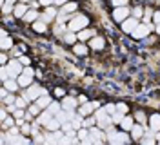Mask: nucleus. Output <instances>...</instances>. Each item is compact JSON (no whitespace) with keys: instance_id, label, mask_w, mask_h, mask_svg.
<instances>
[{"instance_id":"obj_10","label":"nucleus","mask_w":160,"mask_h":145,"mask_svg":"<svg viewBox=\"0 0 160 145\" xmlns=\"http://www.w3.org/2000/svg\"><path fill=\"white\" fill-rule=\"evenodd\" d=\"M138 24H140L138 18L129 17V18H126L124 22H122V31H124V33H133V31H135V27H137Z\"/></svg>"},{"instance_id":"obj_32","label":"nucleus","mask_w":160,"mask_h":145,"mask_svg":"<svg viewBox=\"0 0 160 145\" xmlns=\"http://www.w3.org/2000/svg\"><path fill=\"white\" fill-rule=\"evenodd\" d=\"M124 116H126V114H122V113H118V111H117L115 114H111V118H113V123H115V125H120V122L124 120Z\"/></svg>"},{"instance_id":"obj_59","label":"nucleus","mask_w":160,"mask_h":145,"mask_svg":"<svg viewBox=\"0 0 160 145\" xmlns=\"http://www.w3.org/2000/svg\"><path fill=\"white\" fill-rule=\"evenodd\" d=\"M155 31H157V33H158V35H160V24H158V26H157V29H155Z\"/></svg>"},{"instance_id":"obj_15","label":"nucleus","mask_w":160,"mask_h":145,"mask_svg":"<svg viewBox=\"0 0 160 145\" xmlns=\"http://www.w3.org/2000/svg\"><path fill=\"white\" fill-rule=\"evenodd\" d=\"M77 35H78L80 42H88V40H91L93 36H95V29H82V31H78Z\"/></svg>"},{"instance_id":"obj_7","label":"nucleus","mask_w":160,"mask_h":145,"mask_svg":"<svg viewBox=\"0 0 160 145\" xmlns=\"http://www.w3.org/2000/svg\"><path fill=\"white\" fill-rule=\"evenodd\" d=\"M102 131H104V129H100L98 125L89 127V136H91V140H93V145H100L108 140V134H104Z\"/></svg>"},{"instance_id":"obj_9","label":"nucleus","mask_w":160,"mask_h":145,"mask_svg":"<svg viewBox=\"0 0 160 145\" xmlns=\"http://www.w3.org/2000/svg\"><path fill=\"white\" fill-rule=\"evenodd\" d=\"M113 18H115V22H124L126 18H129V7H128V6L115 7V11H113Z\"/></svg>"},{"instance_id":"obj_58","label":"nucleus","mask_w":160,"mask_h":145,"mask_svg":"<svg viewBox=\"0 0 160 145\" xmlns=\"http://www.w3.org/2000/svg\"><path fill=\"white\" fill-rule=\"evenodd\" d=\"M157 142L160 143V133H157Z\"/></svg>"},{"instance_id":"obj_36","label":"nucleus","mask_w":160,"mask_h":145,"mask_svg":"<svg viewBox=\"0 0 160 145\" xmlns=\"http://www.w3.org/2000/svg\"><path fill=\"white\" fill-rule=\"evenodd\" d=\"M135 120H137L138 123H146V114H144L142 111H137V113H135Z\"/></svg>"},{"instance_id":"obj_17","label":"nucleus","mask_w":160,"mask_h":145,"mask_svg":"<svg viewBox=\"0 0 160 145\" xmlns=\"http://www.w3.org/2000/svg\"><path fill=\"white\" fill-rule=\"evenodd\" d=\"M4 87H8L9 89V93H15V91H18L20 89V84L17 78H8L6 82H4Z\"/></svg>"},{"instance_id":"obj_23","label":"nucleus","mask_w":160,"mask_h":145,"mask_svg":"<svg viewBox=\"0 0 160 145\" xmlns=\"http://www.w3.org/2000/svg\"><path fill=\"white\" fill-rule=\"evenodd\" d=\"M33 29L37 31V33H46V29H48V24L44 22L42 18H38V20H35L33 22Z\"/></svg>"},{"instance_id":"obj_48","label":"nucleus","mask_w":160,"mask_h":145,"mask_svg":"<svg viewBox=\"0 0 160 145\" xmlns=\"http://www.w3.org/2000/svg\"><path fill=\"white\" fill-rule=\"evenodd\" d=\"M38 2L44 6V7H49V6H53V4H55V0H38Z\"/></svg>"},{"instance_id":"obj_53","label":"nucleus","mask_w":160,"mask_h":145,"mask_svg":"<svg viewBox=\"0 0 160 145\" xmlns=\"http://www.w3.org/2000/svg\"><path fill=\"white\" fill-rule=\"evenodd\" d=\"M55 94H57V96H64V89H55Z\"/></svg>"},{"instance_id":"obj_8","label":"nucleus","mask_w":160,"mask_h":145,"mask_svg":"<svg viewBox=\"0 0 160 145\" xmlns=\"http://www.w3.org/2000/svg\"><path fill=\"white\" fill-rule=\"evenodd\" d=\"M153 29H157V27H153L151 24H146V22H144V24H138V26L135 27V31H133L131 35H133L135 38H146V36L149 35Z\"/></svg>"},{"instance_id":"obj_6","label":"nucleus","mask_w":160,"mask_h":145,"mask_svg":"<svg viewBox=\"0 0 160 145\" xmlns=\"http://www.w3.org/2000/svg\"><path fill=\"white\" fill-rule=\"evenodd\" d=\"M33 76H35V71H33L29 65H26L24 71H22V75L17 78L18 84H20V87H29L31 84H33Z\"/></svg>"},{"instance_id":"obj_43","label":"nucleus","mask_w":160,"mask_h":145,"mask_svg":"<svg viewBox=\"0 0 160 145\" xmlns=\"http://www.w3.org/2000/svg\"><path fill=\"white\" fill-rule=\"evenodd\" d=\"M115 7H122V6H128V0H111Z\"/></svg>"},{"instance_id":"obj_57","label":"nucleus","mask_w":160,"mask_h":145,"mask_svg":"<svg viewBox=\"0 0 160 145\" xmlns=\"http://www.w3.org/2000/svg\"><path fill=\"white\" fill-rule=\"evenodd\" d=\"M78 102H80V104H86V102H88V98H86V96H80Z\"/></svg>"},{"instance_id":"obj_55","label":"nucleus","mask_w":160,"mask_h":145,"mask_svg":"<svg viewBox=\"0 0 160 145\" xmlns=\"http://www.w3.org/2000/svg\"><path fill=\"white\" fill-rule=\"evenodd\" d=\"M0 62H2V64H8L9 60H8V56H6V55H2V56H0Z\"/></svg>"},{"instance_id":"obj_42","label":"nucleus","mask_w":160,"mask_h":145,"mask_svg":"<svg viewBox=\"0 0 160 145\" xmlns=\"http://www.w3.org/2000/svg\"><path fill=\"white\" fill-rule=\"evenodd\" d=\"M104 107H106V111H108L109 114H115V113H117V105H115V104H108V105H104Z\"/></svg>"},{"instance_id":"obj_41","label":"nucleus","mask_w":160,"mask_h":145,"mask_svg":"<svg viewBox=\"0 0 160 145\" xmlns=\"http://www.w3.org/2000/svg\"><path fill=\"white\" fill-rule=\"evenodd\" d=\"M133 17H135V18L144 17V9H142V7H135V9H133Z\"/></svg>"},{"instance_id":"obj_16","label":"nucleus","mask_w":160,"mask_h":145,"mask_svg":"<svg viewBox=\"0 0 160 145\" xmlns=\"http://www.w3.org/2000/svg\"><path fill=\"white\" fill-rule=\"evenodd\" d=\"M104 44H106V42H104V38H102V36H97V35H95V36L89 40V46L95 49V51H100V49H104Z\"/></svg>"},{"instance_id":"obj_30","label":"nucleus","mask_w":160,"mask_h":145,"mask_svg":"<svg viewBox=\"0 0 160 145\" xmlns=\"http://www.w3.org/2000/svg\"><path fill=\"white\" fill-rule=\"evenodd\" d=\"M8 78H11L9 76V69H8V65H6V64H4V65H2V69H0V80H2V82H6Z\"/></svg>"},{"instance_id":"obj_47","label":"nucleus","mask_w":160,"mask_h":145,"mask_svg":"<svg viewBox=\"0 0 160 145\" xmlns=\"http://www.w3.org/2000/svg\"><path fill=\"white\" fill-rule=\"evenodd\" d=\"M8 113H9V111H8V109H4V107H2V111H0V122H4V120H6V118H8Z\"/></svg>"},{"instance_id":"obj_49","label":"nucleus","mask_w":160,"mask_h":145,"mask_svg":"<svg viewBox=\"0 0 160 145\" xmlns=\"http://www.w3.org/2000/svg\"><path fill=\"white\" fill-rule=\"evenodd\" d=\"M18 60L24 64V65H29V64H31V60H29L28 56H18Z\"/></svg>"},{"instance_id":"obj_44","label":"nucleus","mask_w":160,"mask_h":145,"mask_svg":"<svg viewBox=\"0 0 160 145\" xmlns=\"http://www.w3.org/2000/svg\"><path fill=\"white\" fill-rule=\"evenodd\" d=\"M117 111L122 113V114H126V113H128V105H126V104H117Z\"/></svg>"},{"instance_id":"obj_46","label":"nucleus","mask_w":160,"mask_h":145,"mask_svg":"<svg viewBox=\"0 0 160 145\" xmlns=\"http://www.w3.org/2000/svg\"><path fill=\"white\" fill-rule=\"evenodd\" d=\"M15 100H17V98L13 96V94H8V96L4 98V104H8V105H9V104H15Z\"/></svg>"},{"instance_id":"obj_45","label":"nucleus","mask_w":160,"mask_h":145,"mask_svg":"<svg viewBox=\"0 0 160 145\" xmlns=\"http://www.w3.org/2000/svg\"><path fill=\"white\" fill-rule=\"evenodd\" d=\"M13 116H15V118H24V116H26V111H24V109H17V111H15V113H13Z\"/></svg>"},{"instance_id":"obj_54","label":"nucleus","mask_w":160,"mask_h":145,"mask_svg":"<svg viewBox=\"0 0 160 145\" xmlns=\"http://www.w3.org/2000/svg\"><path fill=\"white\" fill-rule=\"evenodd\" d=\"M33 116H35V114H31L29 111H28V113H26V116H24V118H26L28 122H31V120H33Z\"/></svg>"},{"instance_id":"obj_3","label":"nucleus","mask_w":160,"mask_h":145,"mask_svg":"<svg viewBox=\"0 0 160 145\" xmlns=\"http://www.w3.org/2000/svg\"><path fill=\"white\" fill-rule=\"evenodd\" d=\"M46 93V89H42L40 85H35V84H31L29 87H24V93H22V96L26 98L28 102H37L38 96H42Z\"/></svg>"},{"instance_id":"obj_29","label":"nucleus","mask_w":160,"mask_h":145,"mask_svg":"<svg viewBox=\"0 0 160 145\" xmlns=\"http://www.w3.org/2000/svg\"><path fill=\"white\" fill-rule=\"evenodd\" d=\"M68 31H69V29H68V26H66V24H58V26L55 27V35H57V36H64Z\"/></svg>"},{"instance_id":"obj_2","label":"nucleus","mask_w":160,"mask_h":145,"mask_svg":"<svg viewBox=\"0 0 160 145\" xmlns=\"http://www.w3.org/2000/svg\"><path fill=\"white\" fill-rule=\"evenodd\" d=\"M95 116H97V125L100 127V129H108L109 125H113V118H111V114L106 111V107H98L97 111H95Z\"/></svg>"},{"instance_id":"obj_39","label":"nucleus","mask_w":160,"mask_h":145,"mask_svg":"<svg viewBox=\"0 0 160 145\" xmlns=\"http://www.w3.org/2000/svg\"><path fill=\"white\" fill-rule=\"evenodd\" d=\"M40 18L44 20V22H46V24H49L51 20H55V17H51L49 13H46V11H44V13H42V15H40Z\"/></svg>"},{"instance_id":"obj_31","label":"nucleus","mask_w":160,"mask_h":145,"mask_svg":"<svg viewBox=\"0 0 160 145\" xmlns=\"http://www.w3.org/2000/svg\"><path fill=\"white\" fill-rule=\"evenodd\" d=\"M13 125H17V122H15L13 118H9V116L2 122V129H4V131H8V129H9V127H13Z\"/></svg>"},{"instance_id":"obj_5","label":"nucleus","mask_w":160,"mask_h":145,"mask_svg":"<svg viewBox=\"0 0 160 145\" xmlns=\"http://www.w3.org/2000/svg\"><path fill=\"white\" fill-rule=\"evenodd\" d=\"M6 65H8V69H9V76H11V78H18L20 75H22L24 67H26V65L20 62L18 58H11Z\"/></svg>"},{"instance_id":"obj_21","label":"nucleus","mask_w":160,"mask_h":145,"mask_svg":"<svg viewBox=\"0 0 160 145\" xmlns=\"http://www.w3.org/2000/svg\"><path fill=\"white\" fill-rule=\"evenodd\" d=\"M28 6L26 4H17L15 6V9H13V13H15V17H18V18H24V15L28 13Z\"/></svg>"},{"instance_id":"obj_56","label":"nucleus","mask_w":160,"mask_h":145,"mask_svg":"<svg viewBox=\"0 0 160 145\" xmlns=\"http://www.w3.org/2000/svg\"><path fill=\"white\" fill-rule=\"evenodd\" d=\"M13 55H15V56H20V49L13 47Z\"/></svg>"},{"instance_id":"obj_28","label":"nucleus","mask_w":160,"mask_h":145,"mask_svg":"<svg viewBox=\"0 0 160 145\" xmlns=\"http://www.w3.org/2000/svg\"><path fill=\"white\" fill-rule=\"evenodd\" d=\"M0 47H2V51H6V49H13V38H9V36H2V44H0Z\"/></svg>"},{"instance_id":"obj_38","label":"nucleus","mask_w":160,"mask_h":145,"mask_svg":"<svg viewBox=\"0 0 160 145\" xmlns=\"http://www.w3.org/2000/svg\"><path fill=\"white\" fill-rule=\"evenodd\" d=\"M20 125H13V127H9L8 129V134H11V136H15V134H20L22 133V129H18Z\"/></svg>"},{"instance_id":"obj_12","label":"nucleus","mask_w":160,"mask_h":145,"mask_svg":"<svg viewBox=\"0 0 160 145\" xmlns=\"http://www.w3.org/2000/svg\"><path fill=\"white\" fill-rule=\"evenodd\" d=\"M53 113H51L49 109H44V111H42V113H40L38 116H37V118H35V122H38L40 125H46V123H48V122H49L51 118H53Z\"/></svg>"},{"instance_id":"obj_35","label":"nucleus","mask_w":160,"mask_h":145,"mask_svg":"<svg viewBox=\"0 0 160 145\" xmlns=\"http://www.w3.org/2000/svg\"><path fill=\"white\" fill-rule=\"evenodd\" d=\"M15 104H17V107H20V109H26V105H28V100L24 96H20V98H17L15 100Z\"/></svg>"},{"instance_id":"obj_60","label":"nucleus","mask_w":160,"mask_h":145,"mask_svg":"<svg viewBox=\"0 0 160 145\" xmlns=\"http://www.w3.org/2000/svg\"><path fill=\"white\" fill-rule=\"evenodd\" d=\"M6 2H9V4H13V2H15V0H6Z\"/></svg>"},{"instance_id":"obj_1","label":"nucleus","mask_w":160,"mask_h":145,"mask_svg":"<svg viewBox=\"0 0 160 145\" xmlns=\"http://www.w3.org/2000/svg\"><path fill=\"white\" fill-rule=\"evenodd\" d=\"M88 24H89V18H88L86 15L75 13V17L68 22V29H69V31H75V33H78V31H82V29L88 27Z\"/></svg>"},{"instance_id":"obj_50","label":"nucleus","mask_w":160,"mask_h":145,"mask_svg":"<svg viewBox=\"0 0 160 145\" xmlns=\"http://www.w3.org/2000/svg\"><path fill=\"white\" fill-rule=\"evenodd\" d=\"M8 93H9V89H8V87H4V89H0V98L4 100V98L8 96Z\"/></svg>"},{"instance_id":"obj_19","label":"nucleus","mask_w":160,"mask_h":145,"mask_svg":"<svg viewBox=\"0 0 160 145\" xmlns=\"http://www.w3.org/2000/svg\"><path fill=\"white\" fill-rule=\"evenodd\" d=\"M51 102H53V100H51V96L48 94V93H44V94L38 96V100H37V104H38L42 109H48V107L51 105Z\"/></svg>"},{"instance_id":"obj_33","label":"nucleus","mask_w":160,"mask_h":145,"mask_svg":"<svg viewBox=\"0 0 160 145\" xmlns=\"http://www.w3.org/2000/svg\"><path fill=\"white\" fill-rule=\"evenodd\" d=\"M153 15H155V11L149 9V7H146V11H144V22H146V24H149V20L153 18Z\"/></svg>"},{"instance_id":"obj_25","label":"nucleus","mask_w":160,"mask_h":145,"mask_svg":"<svg viewBox=\"0 0 160 145\" xmlns=\"http://www.w3.org/2000/svg\"><path fill=\"white\" fill-rule=\"evenodd\" d=\"M62 38H64V42H68V44H75L78 40V35H75V31H68Z\"/></svg>"},{"instance_id":"obj_14","label":"nucleus","mask_w":160,"mask_h":145,"mask_svg":"<svg viewBox=\"0 0 160 145\" xmlns=\"http://www.w3.org/2000/svg\"><path fill=\"white\" fill-rule=\"evenodd\" d=\"M144 133H146V129H144V123H135L133 125V129H131V136L135 138V140H140L142 136H144Z\"/></svg>"},{"instance_id":"obj_13","label":"nucleus","mask_w":160,"mask_h":145,"mask_svg":"<svg viewBox=\"0 0 160 145\" xmlns=\"http://www.w3.org/2000/svg\"><path fill=\"white\" fill-rule=\"evenodd\" d=\"M95 111H97V109H95V105H93V102H86V104H80V107H78V113L82 116H84V118H86V116H89L91 113H95Z\"/></svg>"},{"instance_id":"obj_27","label":"nucleus","mask_w":160,"mask_h":145,"mask_svg":"<svg viewBox=\"0 0 160 145\" xmlns=\"http://www.w3.org/2000/svg\"><path fill=\"white\" fill-rule=\"evenodd\" d=\"M73 11H77V4L75 2H68V4L62 6V9L58 13H73Z\"/></svg>"},{"instance_id":"obj_37","label":"nucleus","mask_w":160,"mask_h":145,"mask_svg":"<svg viewBox=\"0 0 160 145\" xmlns=\"http://www.w3.org/2000/svg\"><path fill=\"white\" fill-rule=\"evenodd\" d=\"M97 123V116H93V118H84V127H93Z\"/></svg>"},{"instance_id":"obj_26","label":"nucleus","mask_w":160,"mask_h":145,"mask_svg":"<svg viewBox=\"0 0 160 145\" xmlns=\"http://www.w3.org/2000/svg\"><path fill=\"white\" fill-rule=\"evenodd\" d=\"M73 51H75V55L84 56V55H88V46H84V44H77V46L73 47Z\"/></svg>"},{"instance_id":"obj_51","label":"nucleus","mask_w":160,"mask_h":145,"mask_svg":"<svg viewBox=\"0 0 160 145\" xmlns=\"http://www.w3.org/2000/svg\"><path fill=\"white\" fill-rule=\"evenodd\" d=\"M153 20H155V24H157V26L160 24V11H155V15H153Z\"/></svg>"},{"instance_id":"obj_20","label":"nucleus","mask_w":160,"mask_h":145,"mask_svg":"<svg viewBox=\"0 0 160 145\" xmlns=\"http://www.w3.org/2000/svg\"><path fill=\"white\" fill-rule=\"evenodd\" d=\"M120 125H122L124 131H131L133 125H135V118H133V116H124V120L120 122Z\"/></svg>"},{"instance_id":"obj_52","label":"nucleus","mask_w":160,"mask_h":145,"mask_svg":"<svg viewBox=\"0 0 160 145\" xmlns=\"http://www.w3.org/2000/svg\"><path fill=\"white\" fill-rule=\"evenodd\" d=\"M68 2H69V0H55V6H60V7H62V6L68 4Z\"/></svg>"},{"instance_id":"obj_24","label":"nucleus","mask_w":160,"mask_h":145,"mask_svg":"<svg viewBox=\"0 0 160 145\" xmlns=\"http://www.w3.org/2000/svg\"><path fill=\"white\" fill-rule=\"evenodd\" d=\"M38 18H40V13L35 11V9H29L26 15H24V20H26V22H31V24H33L35 20H38Z\"/></svg>"},{"instance_id":"obj_18","label":"nucleus","mask_w":160,"mask_h":145,"mask_svg":"<svg viewBox=\"0 0 160 145\" xmlns=\"http://www.w3.org/2000/svg\"><path fill=\"white\" fill-rule=\"evenodd\" d=\"M149 129H153L155 133H158L160 131V114H151L149 116Z\"/></svg>"},{"instance_id":"obj_34","label":"nucleus","mask_w":160,"mask_h":145,"mask_svg":"<svg viewBox=\"0 0 160 145\" xmlns=\"http://www.w3.org/2000/svg\"><path fill=\"white\" fill-rule=\"evenodd\" d=\"M48 109H49V111L53 113V114H57V113H58L60 109H62V104H58V102H51V105L48 107Z\"/></svg>"},{"instance_id":"obj_40","label":"nucleus","mask_w":160,"mask_h":145,"mask_svg":"<svg viewBox=\"0 0 160 145\" xmlns=\"http://www.w3.org/2000/svg\"><path fill=\"white\" fill-rule=\"evenodd\" d=\"M20 129H22V134H31V125H29V122H26V123L20 127Z\"/></svg>"},{"instance_id":"obj_22","label":"nucleus","mask_w":160,"mask_h":145,"mask_svg":"<svg viewBox=\"0 0 160 145\" xmlns=\"http://www.w3.org/2000/svg\"><path fill=\"white\" fill-rule=\"evenodd\" d=\"M44 127H46L48 131H58V129H62V123H60L58 120L53 116V118H51V120H49V122H48V123H46Z\"/></svg>"},{"instance_id":"obj_4","label":"nucleus","mask_w":160,"mask_h":145,"mask_svg":"<svg viewBox=\"0 0 160 145\" xmlns=\"http://www.w3.org/2000/svg\"><path fill=\"white\" fill-rule=\"evenodd\" d=\"M108 142L113 145H124V143H129V136L124 131H109L108 133Z\"/></svg>"},{"instance_id":"obj_11","label":"nucleus","mask_w":160,"mask_h":145,"mask_svg":"<svg viewBox=\"0 0 160 145\" xmlns=\"http://www.w3.org/2000/svg\"><path fill=\"white\" fill-rule=\"evenodd\" d=\"M62 104V109H68V111H75L77 107H78V100L77 98H73V96H64V100L60 102Z\"/></svg>"}]
</instances>
